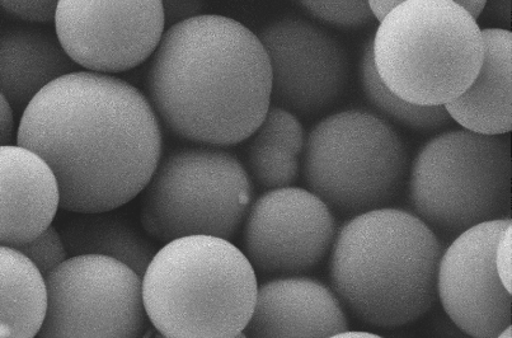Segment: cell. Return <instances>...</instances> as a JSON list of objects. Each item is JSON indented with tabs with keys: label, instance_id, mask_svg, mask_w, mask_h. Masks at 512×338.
Masks as SVG:
<instances>
[{
	"label": "cell",
	"instance_id": "1",
	"mask_svg": "<svg viewBox=\"0 0 512 338\" xmlns=\"http://www.w3.org/2000/svg\"><path fill=\"white\" fill-rule=\"evenodd\" d=\"M18 147L44 159L60 208L107 213L142 194L162 158V130L147 97L112 75L73 72L28 103Z\"/></svg>",
	"mask_w": 512,
	"mask_h": 338
},
{
	"label": "cell",
	"instance_id": "2",
	"mask_svg": "<svg viewBox=\"0 0 512 338\" xmlns=\"http://www.w3.org/2000/svg\"><path fill=\"white\" fill-rule=\"evenodd\" d=\"M149 102L173 134L210 147L250 139L271 107V67L241 22L201 14L164 31L148 70Z\"/></svg>",
	"mask_w": 512,
	"mask_h": 338
},
{
	"label": "cell",
	"instance_id": "3",
	"mask_svg": "<svg viewBox=\"0 0 512 338\" xmlns=\"http://www.w3.org/2000/svg\"><path fill=\"white\" fill-rule=\"evenodd\" d=\"M443 252L434 230L410 211L384 208L358 215L342 225L333 243V293L366 325H410L438 300Z\"/></svg>",
	"mask_w": 512,
	"mask_h": 338
},
{
	"label": "cell",
	"instance_id": "4",
	"mask_svg": "<svg viewBox=\"0 0 512 338\" xmlns=\"http://www.w3.org/2000/svg\"><path fill=\"white\" fill-rule=\"evenodd\" d=\"M145 312L166 338H236L255 309L250 261L222 238L192 236L164 244L143 278Z\"/></svg>",
	"mask_w": 512,
	"mask_h": 338
},
{
	"label": "cell",
	"instance_id": "5",
	"mask_svg": "<svg viewBox=\"0 0 512 338\" xmlns=\"http://www.w3.org/2000/svg\"><path fill=\"white\" fill-rule=\"evenodd\" d=\"M384 86L411 105L446 106L462 96L485 58L482 30L455 0H402L371 40Z\"/></svg>",
	"mask_w": 512,
	"mask_h": 338
},
{
	"label": "cell",
	"instance_id": "6",
	"mask_svg": "<svg viewBox=\"0 0 512 338\" xmlns=\"http://www.w3.org/2000/svg\"><path fill=\"white\" fill-rule=\"evenodd\" d=\"M511 176L509 139L446 131L430 139L412 163L411 204L434 232L460 234L510 219Z\"/></svg>",
	"mask_w": 512,
	"mask_h": 338
},
{
	"label": "cell",
	"instance_id": "7",
	"mask_svg": "<svg viewBox=\"0 0 512 338\" xmlns=\"http://www.w3.org/2000/svg\"><path fill=\"white\" fill-rule=\"evenodd\" d=\"M302 162L309 191L332 211L354 218L394 200L405 182L408 153L383 117L346 110L309 131Z\"/></svg>",
	"mask_w": 512,
	"mask_h": 338
},
{
	"label": "cell",
	"instance_id": "8",
	"mask_svg": "<svg viewBox=\"0 0 512 338\" xmlns=\"http://www.w3.org/2000/svg\"><path fill=\"white\" fill-rule=\"evenodd\" d=\"M143 194L140 220L157 241L192 236L230 241L251 209L253 182L234 154L201 145L161 158Z\"/></svg>",
	"mask_w": 512,
	"mask_h": 338
},
{
	"label": "cell",
	"instance_id": "9",
	"mask_svg": "<svg viewBox=\"0 0 512 338\" xmlns=\"http://www.w3.org/2000/svg\"><path fill=\"white\" fill-rule=\"evenodd\" d=\"M39 338H143L142 276L112 258L73 256L45 276Z\"/></svg>",
	"mask_w": 512,
	"mask_h": 338
},
{
	"label": "cell",
	"instance_id": "10",
	"mask_svg": "<svg viewBox=\"0 0 512 338\" xmlns=\"http://www.w3.org/2000/svg\"><path fill=\"white\" fill-rule=\"evenodd\" d=\"M55 30L74 64L108 75L152 58L166 21L159 0H61Z\"/></svg>",
	"mask_w": 512,
	"mask_h": 338
},
{
	"label": "cell",
	"instance_id": "11",
	"mask_svg": "<svg viewBox=\"0 0 512 338\" xmlns=\"http://www.w3.org/2000/svg\"><path fill=\"white\" fill-rule=\"evenodd\" d=\"M335 213L299 187L265 192L244 220V255L261 275L294 278L312 271L331 252ZM279 278V279H280Z\"/></svg>",
	"mask_w": 512,
	"mask_h": 338
},
{
	"label": "cell",
	"instance_id": "12",
	"mask_svg": "<svg viewBox=\"0 0 512 338\" xmlns=\"http://www.w3.org/2000/svg\"><path fill=\"white\" fill-rule=\"evenodd\" d=\"M269 56L271 105L294 116H313L345 92L350 75L345 46L316 23L286 16L258 35Z\"/></svg>",
	"mask_w": 512,
	"mask_h": 338
},
{
	"label": "cell",
	"instance_id": "13",
	"mask_svg": "<svg viewBox=\"0 0 512 338\" xmlns=\"http://www.w3.org/2000/svg\"><path fill=\"white\" fill-rule=\"evenodd\" d=\"M510 219L476 225L458 234L441 256L438 298L465 335L497 338L511 327V293L497 274L495 255Z\"/></svg>",
	"mask_w": 512,
	"mask_h": 338
},
{
	"label": "cell",
	"instance_id": "14",
	"mask_svg": "<svg viewBox=\"0 0 512 338\" xmlns=\"http://www.w3.org/2000/svg\"><path fill=\"white\" fill-rule=\"evenodd\" d=\"M350 331L344 305L321 281L294 276L258 286L246 338H330Z\"/></svg>",
	"mask_w": 512,
	"mask_h": 338
},
{
	"label": "cell",
	"instance_id": "15",
	"mask_svg": "<svg viewBox=\"0 0 512 338\" xmlns=\"http://www.w3.org/2000/svg\"><path fill=\"white\" fill-rule=\"evenodd\" d=\"M59 208L58 181L44 159L18 145L0 147V246L34 241Z\"/></svg>",
	"mask_w": 512,
	"mask_h": 338
},
{
	"label": "cell",
	"instance_id": "16",
	"mask_svg": "<svg viewBox=\"0 0 512 338\" xmlns=\"http://www.w3.org/2000/svg\"><path fill=\"white\" fill-rule=\"evenodd\" d=\"M485 58L471 87L444 106L464 130L492 136L512 130V34L504 28L482 30Z\"/></svg>",
	"mask_w": 512,
	"mask_h": 338
},
{
	"label": "cell",
	"instance_id": "17",
	"mask_svg": "<svg viewBox=\"0 0 512 338\" xmlns=\"http://www.w3.org/2000/svg\"><path fill=\"white\" fill-rule=\"evenodd\" d=\"M74 72L58 37L41 28H14L0 35V93L25 111L45 87Z\"/></svg>",
	"mask_w": 512,
	"mask_h": 338
},
{
	"label": "cell",
	"instance_id": "18",
	"mask_svg": "<svg viewBox=\"0 0 512 338\" xmlns=\"http://www.w3.org/2000/svg\"><path fill=\"white\" fill-rule=\"evenodd\" d=\"M305 145L302 122L272 106L247 145V172L266 190L285 189L297 181Z\"/></svg>",
	"mask_w": 512,
	"mask_h": 338
},
{
	"label": "cell",
	"instance_id": "19",
	"mask_svg": "<svg viewBox=\"0 0 512 338\" xmlns=\"http://www.w3.org/2000/svg\"><path fill=\"white\" fill-rule=\"evenodd\" d=\"M70 257L102 256L121 262L139 276L152 262L155 246L128 220L107 213L75 214L61 225Z\"/></svg>",
	"mask_w": 512,
	"mask_h": 338
},
{
	"label": "cell",
	"instance_id": "20",
	"mask_svg": "<svg viewBox=\"0 0 512 338\" xmlns=\"http://www.w3.org/2000/svg\"><path fill=\"white\" fill-rule=\"evenodd\" d=\"M45 312L44 276L20 251L0 246V338L39 336Z\"/></svg>",
	"mask_w": 512,
	"mask_h": 338
},
{
	"label": "cell",
	"instance_id": "21",
	"mask_svg": "<svg viewBox=\"0 0 512 338\" xmlns=\"http://www.w3.org/2000/svg\"><path fill=\"white\" fill-rule=\"evenodd\" d=\"M361 87L368 101L380 114L398 122L408 129L430 133L449 124L450 116L445 107H421L411 105L401 98L393 95L384 83L380 81L377 70L374 68L371 41L366 44L360 61Z\"/></svg>",
	"mask_w": 512,
	"mask_h": 338
},
{
	"label": "cell",
	"instance_id": "22",
	"mask_svg": "<svg viewBox=\"0 0 512 338\" xmlns=\"http://www.w3.org/2000/svg\"><path fill=\"white\" fill-rule=\"evenodd\" d=\"M310 16L328 25L346 30H356L371 25L374 21L369 3L366 0H352V2H322V0H304L299 2Z\"/></svg>",
	"mask_w": 512,
	"mask_h": 338
},
{
	"label": "cell",
	"instance_id": "23",
	"mask_svg": "<svg viewBox=\"0 0 512 338\" xmlns=\"http://www.w3.org/2000/svg\"><path fill=\"white\" fill-rule=\"evenodd\" d=\"M17 250L32 262L44 278L70 257L59 230L54 227L46 229L34 241L23 244Z\"/></svg>",
	"mask_w": 512,
	"mask_h": 338
},
{
	"label": "cell",
	"instance_id": "24",
	"mask_svg": "<svg viewBox=\"0 0 512 338\" xmlns=\"http://www.w3.org/2000/svg\"><path fill=\"white\" fill-rule=\"evenodd\" d=\"M56 0H39V2H0V8H3L12 16L20 20L35 23L55 22L56 9H58Z\"/></svg>",
	"mask_w": 512,
	"mask_h": 338
},
{
	"label": "cell",
	"instance_id": "25",
	"mask_svg": "<svg viewBox=\"0 0 512 338\" xmlns=\"http://www.w3.org/2000/svg\"><path fill=\"white\" fill-rule=\"evenodd\" d=\"M162 6L164 21L168 27L199 17L204 9L203 2H194V0L191 2L189 0H166V2H162Z\"/></svg>",
	"mask_w": 512,
	"mask_h": 338
},
{
	"label": "cell",
	"instance_id": "26",
	"mask_svg": "<svg viewBox=\"0 0 512 338\" xmlns=\"http://www.w3.org/2000/svg\"><path fill=\"white\" fill-rule=\"evenodd\" d=\"M512 225L502 233L499 243L496 247V269L502 285L507 291L512 289V270H511V244H512Z\"/></svg>",
	"mask_w": 512,
	"mask_h": 338
},
{
	"label": "cell",
	"instance_id": "27",
	"mask_svg": "<svg viewBox=\"0 0 512 338\" xmlns=\"http://www.w3.org/2000/svg\"><path fill=\"white\" fill-rule=\"evenodd\" d=\"M14 136H17V131L13 107L7 98L0 93V147L12 145Z\"/></svg>",
	"mask_w": 512,
	"mask_h": 338
},
{
	"label": "cell",
	"instance_id": "28",
	"mask_svg": "<svg viewBox=\"0 0 512 338\" xmlns=\"http://www.w3.org/2000/svg\"><path fill=\"white\" fill-rule=\"evenodd\" d=\"M368 3L373 17L377 18L379 22H383L388 14L402 3V0H370Z\"/></svg>",
	"mask_w": 512,
	"mask_h": 338
},
{
	"label": "cell",
	"instance_id": "29",
	"mask_svg": "<svg viewBox=\"0 0 512 338\" xmlns=\"http://www.w3.org/2000/svg\"><path fill=\"white\" fill-rule=\"evenodd\" d=\"M455 2H457L458 6L462 7L464 11L476 21L487 7V2H485V0H455Z\"/></svg>",
	"mask_w": 512,
	"mask_h": 338
},
{
	"label": "cell",
	"instance_id": "30",
	"mask_svg": "<svg viewBox=\"0 0 512 338\" xmlns=\"http://www.w3.org/2000/svg\"><path fill=\"white\" fill-rule=\"evenodd\" d=\"M490 8L492 13L499 17L501 21L510 22L511 2H492Z\"/></svg>",
	"mask_w": 512,
	"mask_h": 338
},
{
	"label": "cell",
	"instance_id": "31",
	"mask_svg": "<svg viewBox=\"0 0 512 338\" xmlns=\"http://www.w3.org/2000/svg\"><path fill=\"white\" fill-rule=\"evenodd\" d=\"M330 338H384L375 333L361 332V331H346Z\"/></svg>",
	"mask_w": 512,
	"mask_h": 338
},
{
	"label": "cell",
	"instance_id": "32",
	"mask_svg": "<svg viewBox=\"0 0 512 338\" xmlns=\"http://www.w3.org/2000/svg\"><path fill=\"white\" fill-rule=\"evenodd\" d=\"M497 338H512V327L507 328L501 335Z\"/></svg>",
	"mask_w": 512,
	"mask_h": 338
},
{
	"label": "cell",
	"instance_id": "33",
	"mask_svg": "<svg viewBox=\"0 0 512 338\" xmlns=\"http://www.w3.org/2000/svg\"><path fill=\"white\" fill-rule=\"evenodd\" d=\"M153 338H166V337H163V336L159 335V333H157V335H155ZM236 338H246V337H244V335H241Z\"/></svg>",
	"mask_w": 512,
	"mask_h": 338
}]
</instances>
